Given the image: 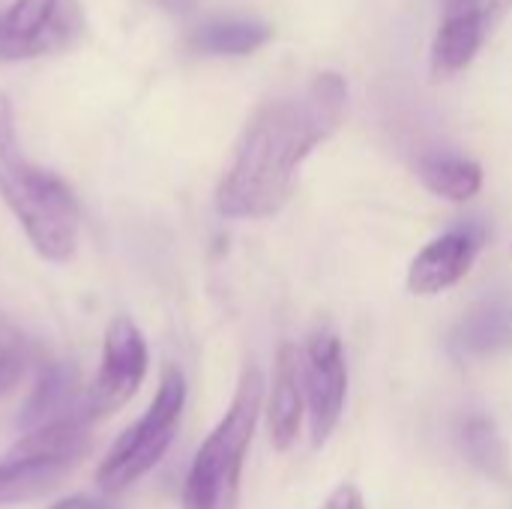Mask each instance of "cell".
<instances>
[{
  "label": "cell",
  "instance_id": "cell-1",
  "mask_svg": "<svg viewBox=\"0 0 512 509\" xmlns=\"http://www.w3.org/2000/svg\"><path fill=\"white\" fill-rule=\"evenodd\" d=\"M348 87L336 72L312 78L300 93L264 102L246 123L234 159L216 186V210L228 219H267L297 186L303 159L342 123Z\"/></svg>",
  "mask_w": 512,
  "mask_h": 509
},
{
  "label": "cell",
  "instance_id": "cell-2",
  "mask_svg": "<svg viewBox=\"0 0 512 509\" xmlns=\"http://www.w3.org/2000/svg\"><path fill=\"white\" fill-rule=\"evenodd\" d=\"M0 198L24 225L33 249L48 261H66L78 240V204L54 174L27 162L18 144L9 99L0 93Z\"/></svg>",
  "mask_w": 512,
  "mask_h": 509
},
{
  "label": "cell",
  "instance_id": "cell-3",
  "mask_svg": "<svg viewBox=\"0 0 512 509\" xmlns=\"http://www.w3.org/2000/svg\"><path fill=\"white\" fill-rule=\"evenodd\" d=\"M261 402L264 375L258 366L249 363L237 381L225 417L195 453L183 486V509H237L243 462L258 426Z\"/></svg>",
  "mask_w": 512,
  "mask_h": 509
},
{
  "label": "cell",
  "instance_id": "cell-4",
  "mask_svg": "<svg viewBox=\"0 0 512 509\" xmlns=\"http://www.w3.org/2000/svg\"><path fill=\"white\" fill-rule=\"evenodd\" d=\"M87 417L72 414L24 432L0 456V507L27 504L57 489L87 450Z\"/></svg>",
  "mask_w": 512,
  "mask_h": 509
},
{
  "label": "cell",
  "instance_id": "cell-5",
  "mask_svg": "<svg viewBox=\"0 0 512 509\" xmlns=\"http://www.w3.org/2000/svg\"><path fill=\"white\" fill-rule=\"evenodd\" d=\"M183 405H186V381L177 366H168L162 372L159 390H156L150 408L144 411V417L138 423H132L114 441L105 462L99 465L96 483L102 492L117 495L159 465V459L168 453V447L177 435Z\"/></svg>",
  "mask_w": 512,
  "mask_h": 509
},
{
  "label": "cell",
  "instance_id": "cell-6",
  "mask_svg": "<svg viewBox=\"0 0 512 509\" xmlns=\"http://www.w3.org/2000/svg\"><path fill=\"white\" fill-rule=\"evenodd\" d=\"M78 0H12L0 9V60H30L72 48L84 36Z\"/></svg>",
  "mask_w": 512,
  "mask_h": 509
},
{
  "label": "cell",
  "instance_id": "cell-7",
  "mask_svg": "<svg viewBox=\"0 0 512 509\" xmlns=\"http://www.w3.org/2000/svg\"><path fill=\"white\" fill-rule=\"evenodd\" d=\"M144 375H147V342L141 330L132 324V318L117 315L105 330L102 366L81 402V414L93 420L120 411L138 393Z\"/></svg>",
  "mask_w": 512,
  "mask_h": 509
},
{
  "label": "cell",
  "instance_id": "cell-8",
  "mask_svg": "<svg viewBox=\"0 0 512 509\" xmlns=\"http://www.w3.org/2000/svg\"><path fill=\"white\" fill-rule=\"evenodd\" d=\"M303 390L312 420V441L315 447L327 444V438L336 432L345 396H348V366L345 351L339 342V333L324 321L309 333L306 351H303Z\"/></svg>",
  "mask_w": 512,
  "mask_h": 509
},
{
  "label": "cell",
  "instance_id": "cell-9",
  "mask_svg": "<svg viewBox=\"0 0 512 509\" xmlns=\"http://www.w3.org/2000/svg\"><path fill=\"white\" fill-rule=\"evenodd\" d=\"M477 237L471 231H447L432 240L408 270V288L417 297H435L462 282L477 258Z\"/></svg>",
  "mask_w": 512,
  "mask_h": 509
},
{
  "label": "cell",
  "instance_id": "cell-10",
  "mask_svg": "<svg viewBox=\"0 0 512 509\" xmlns=\"http://www.w3.org/2000/svg\"><path fill=\"white\" fill-rule=\"evenodd\" d=\"M303 408H306L303 351L285 342L276 354L273 387H270V402H267V426H270V441L276 450H288L297 441Z\"/></svg>",
  "mask_w": 512,
  "mask_h": 509
},
{
  "label": "cell",
  "instance_id": "cell-11",
  "mask_svg": "<svg viewBox=\"0 0 512 509\" xmlns=\"http://www.w3.org/2000/svg\"><path fill=\"white\" fill-rule=\"evenodd\" d=\"M270 39V27L258 18H243V15H222V18H207L201 21L189 45L198 54H216V57H243L261 48Z\"/></svg>",
  "mask_w": 512,
  "mask_h": 509
},
{
  "label": "cell",
  "instance_id": "cell-12",
  "mask_svg": "<svg viewBox=\"0 0 512 509\" xmlns=\"http://www.w3.org/2000/svg\"><path fill=\"white\" fill-rule=\"evenodd\" d=\"M483 33H486V9L477 12H465V15H447L435 45H432V63L438 72H459L465 69L474 54L483 45Z\"/></svg>",
  "mask_w": 512,
  "mask_h": 509
},
{
  "label": "cell",
  "instance_id": "cell-13",
  "mask_svg": "<svg viewBox=\"0 0 512 509\" xmlns=\"http://www.w3.org/2000/svg\"><path fill=\"white\" fill-rule=\"evenodd\" d=\"M72 408H78L75 405V375L69 369H63V366H48L39 375L27 405L21 408L18 423L30 432L36 426H45V423L78 414Z\"/></svg>",
  "mask_w": 512,
  "mask_h": 509
},
{
  "label": "cell",
  "instance_id": "cell-14",
  "mask_svg": "<svg viewBox=\"0 0 512 509\" xmlns=\"http://www.w3.org/2000/svg\"><path fill=\"white\" fill-rule=\"evenodd\" d=\"M417 174L429 192L447 201H471L483 186V168L462 156H423Z\"/></svg>",
  "mask_w": 512,
  "mask_h": 509
},
{
  "label": "cell",
  "instance_id": "cell-15",
  "mask_svg": "<svg viewBox=\"0 0 512 509\" xmlns=\"http://www.w3.org/2000/svg\"><path fill=\"white\" fill-rule=\"evenodd\" d=\"M465 444H468L471 459L480 468H486L489 474H504V444L495 435L489 420H480V417L471 420L465 429Z\"/></svg>",
  "mask_w": 512,
  "mask_h": 509
},
{
  "label": "cell",
  "instance_id": "cell-16",
  "mask_svg": "<svg viewBox=\"0 0 512 509\" xmlns=\"http://www.w3.org/2000/svg\"><path fill=\"white\" fill-rule=\"evenodd\" d=\"M318 509H366V504H363V495H360L357 486L342 483L339 489H333V492L327 495V501Z\"/></svg>",
  "mask_w": 512,
  "mask_h": 509
},
{
  "label": "cell",
  "instance_id": "cell-17",
  "mask_svg": "<svg viewBox=\"0 0 512 509\" xmlns=\"http://www.w3.org/2000/svg\"><path fill=\"white\" fill-rule=\"evenodd\" d=\"M0 357H24V336L6 315H0Z\"/></svg>",
  "mask_w": 512,
  "mask_h": 509
},
{
  "label": "cell",
  "instance_id": "cell-18",
  "mask_svg": "<svg viewBox=\"0 0 512 509\" xmlns=\"http://www.w3.org/2000/svg\"><path fill=\"white\" fill-rule=\"evenodd\" d=\"M24 372V357H0V396H6Z\"/></svg>",
  "mask_w": 512,
  "mask_h": 509
},
{
  "label": "cell",
  "instance_id": "cell-19",
  "mask_svg": "<svg viewBox=\"0 0 512 509\" xmlns=\"http://www.w3.org/2000/svg\"><path fill=\"white\" fill-rule=\"evenodd\" d=\"M441 6H444V18H447V15L477 12V9H483V0H441Z\"/></svg>",
  "mask_w": 512,
  "mask_h": 509
},
{
  "label": "cell",
  "instance_id": "cell-20",
  "mask_svg": "<svg viewBox=\"0 0 512 509\" xmlns=\"http://www.w3.org/2000/svg\"><path fill=\"white\" fill-rule=\"evenodd\" d=\"M51 509H108V507H105V504H99V501H93V498H87V495H72V498L57 501Z\"/></svg>",
  "mask_w": 512,
  "mask_h": 509
},
{
  "label": "cell",
  "instance_id": "cell-21",
  "mask_svg": "<svg viewBox=\"0 0 512 509\" xmlns=\"http://www.w3.org/2000/svg\"><path fill=\"white\" fill-rule=\"evenodd\" d=\"M159 9H165V12H171V15H186V12H192V6H195V0H153Z\"/></svg>",
  "mask_w": 512,
  "mask_h": 509
}]
</instances>
